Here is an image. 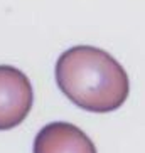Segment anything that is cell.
<instances>
[{
  "label": "cell",
  "mask_w": 145,
  "mask_h": 153,
  "mask_svg": "<svg viewBox=\"0 0 145 153\" xmlns=\"http://www.w3.org/2000/svg\"><path fill=\"white\" fill-rule=\"evenodd\" d=\"M56 82L69 101L91 113L122 108L130 91L122 64L93 45H74L64 51L56 62Z\"/></svg>",
  "instance_id": "6da1fadb"
},
{
  "label": "cell",
  "mask_w": 145,
  "mask_h": 153,
  "mask_svg": "<svg viewBox=\"0 0 145 153\" xmlns=\"http://www.w3.org/2000/svg\"><path fill=\"white\" fill-rule=\"evenodd\" d=\"M34 103L29 77L12 66H0V131L12 130L27 118Z\"/></svg>",
  "instance_id": "7a4b0ae2"
},
{
  "label": "cell",
  "mask_w": 145,
  "mask_h": 153,
  "mask_svg": "<svg viewBox=\"0 0 145 153\" xmlns=\"http://www.w3.org/2000/svg\"><path fill=\"white\" fill-rule=\"evenodd\" d=\"M34 153H96V148L90 136L76 125L54 121L37 133Z\"/></svg>",
  "instance_id": "3957f363"
}]
</instances>
